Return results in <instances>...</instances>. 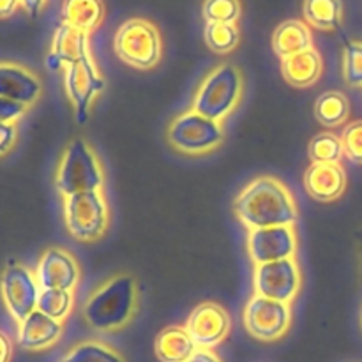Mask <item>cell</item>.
I'll return each mask as SVG.
<instances>
[{
  "label": "cell",
  "instance_id": "836d02e7",
  "mask_svg": "<svg viewBox=\"0 0 362 362\" xmlns=\"http://www.w3.org/2000/svg\"><path fill=\"white\" fill-rule=\"evenodd\" d=\"M186 362H223L221 357L209 349H198Z\"/></svg>",
  "mask_w": 362,
  "mask_h": 362
},
{
  "label": "cell",
  "instance_id": "44dd1931",
  "mask_svg": "<svg viewBox=\"0 0 362 362\" xmlns=\"http://www.w3.org/2000/svg\"><path fill=\"white\" fill-rule=\"evenodd\" d=\"M198 350L184 325L163 329L154 341V352L161 362H186Z\"/></svg>",
  "mask_w": 362,
  "mask_h": 362
},
{
  "label": "cell",
  "instance_id": "e0dca14e",
  "mask_svg": "<svg viewBox=\"0 0 362 362\" xmlns=\"http://www.w3.org/2000/svg\"><path fill=\"white\" fill-rule=\"evenodd\" d=\"M64 332V322L35 310L18 324V343L28 352H42L59 343Z\"/></svg>",
  "mask_w": 362,
  "mask_h": 362
},
{
  "label": "cell",
  "instance_id": "3957f363",
  "mask_svg": "<svg viewBox=\"0 0 362 362\" xmlns=\"http://www.w3.org/2000/svg\"><path fill=\"white\" fill-rule=\"evenodd\" d=\"M243 92V71L235 64H219L198 85L191 108L207 119L223 124L240 105Z\"/></svg>",
  "mask_w": 362,
  "mask_h": 362
},
{
  "label": "cell",
  "instance_id": "74e56055",
  "mask_svg": "<svg viewBox=\"0 0 362 362\" xmlns=\"http://www.w3.org/2000/svg\"><path fill=\"white\" fill-rule=\"evenodd\" d=\"M361 327H362V310H361Z\"/></svg>",
  "mask_w": 362,
  "mask_h": 362
},
{
  "label": "cell",
  "instance_id": "9c48e42d",
  "mask_svg": "<svg viewBox=\"0 0 362 362\" xmlns=\"http://www.w3.org/2000/svg\"><path fill=\"white\" fill-rule=\"evenodd\" d=\"M0 296L7 313L20 324L37 310L41 286L35 272L21 264H11L0 276Z\"/></svg>",
  "mask_w": 362,
  "mask_h": 362
},
{
  "label": "cell",
  "instance_id": "d4e9b609",
  "mask_svg": "<svg viewBox=\"0 0 362 362\" xmlns=\"http://www.w3.org/2000/svg\"><path fill=\"white\" fill-rule=\"evenodd\" d=\"M62 362H126V359L106 343L87 339L74 345Z\"/></svg>",
  "mask_w": 362,
  "mask_h": 362
},
{
  "label": "cell",
  "instance_id": "ffe728a7",
  "mask_svg": "<svg viewBox=\"0 0 362 362\" xmlns=\"http://www.w3.org/2000/svg\"><path fill=\"white\" fill-rule=\"evenodd\" d=\"M310 48H313V34L306 21L286 20L272 34V49L281 60Z\"/></svg>",
  "mask_w": 362,
  "mask_h": 362
},
{
  "label": "cell",
  "instance_id": "1f68e13d",
  "mask_svg": "<svg viewBox=\"0 0 362 362\" xmlns=\"http://www.w3.org/2000/svg\"><path fill=\"white\" fill-rule=\"evenodd\" d=\"M28 110L30 108L21 105V103L0 98V120H2V122L18 124V120H20L21 117L27 115Z\"/></svg>",
  "mask_w": 362,
  "mask_h": 362
},
{
  "label": "cell",
  "instance_id": "9a60e30c",
  "mask_svg": "<svg viewBox=\"0 0 362 362\" xmlns=\"http://www.w3.org/2000/svg\"><path fill=\"white\" fill-rule=\"evenodd\" d=\"M42 94V83L37 74L18 62H0V98L32 106Z\"/></svg>",
  "mask_w": 362,
  "mask_h": 362
},
{
  "label": "cell",
  "instance_id": "5b68a950",
  "mask_svg": "<svg viewBox=\"0 0 362 362\" xmlns=\"http://www.w3.org/2000/svg\"><path fill=\"white\" fill-rule=\"evenodd\" d=\"M113 49L124 64L134 69L148 71L161 62L163 39L152 21L131 18L117 28Z\"/></svg>",
  "mask_w": 362,
  "mask_h": 362
},
{
  "label": "cell",
  "instance_id": "8992f818",
  "mask_svg": "<svg viewBox=\"0 0 362 362\" xmlns=\"http://www.w3.org/2000/svg\"><path fill=\"white\" fill-rule=\"evenodd\" d=\"M166 140L184 156H205L218 151L225 141V127L193 108L173 117L166 127Z\"/></svg>",
  "mask_w": 362,
  "mask_h": 362
},
{
  "label": "cell",
  "instance_id": "cb8c5ba5",
  "mask_svg": "<svg viewBox=\"0 0 362 362\" xmlns=\"http://www.w3.org/2000/svg\"><path fill=\"white\" fill-rule=\"evenodd\" d=\"M315 117L325 127L345 126L350 119V101L343 92H324L315 103Z\"/></svg>",
  "mask_w": 362,
  "mask_h": 362
},
{
  "label": "cell",
  "instance_id": "8d00e7d4",
  "mask_svg": "<svg viewBox=\"0 0 362 362\" xmlns=\"http://www.w3.org/2000/svg\"><path fill=\"white\" fill-rule=\"evenodd\" d=\"M20 6V0H0V20L13 16Z\"/></svg>",
  "mask_w": 362,
  "mask_h": 362
},
{
  "label": "cell",
  "instance_id": "e575fe53",
  "mask_svg": "<svg viewBox=\"0 0 362 362\" xmlns=\"http://www.w3.org/2000/svg\"><path fill=\"white\" fill-rule=\"evenodd\" d=\"M13 359V343L6 332L0 331V362H11Z\"/></svg>",
  "mask_w": 362,
  "mask_h": 362
},
{
  "label": "cell",
  "instance_id": "6da1fadb",
  "mask_svg": "<svg viewBox=\"0 0 362 362\" xmlns=\"http://www.w3.org/2000/svg\"><path fill=\"white\" fill-rule=\"evenodd\" d=\"M233 212L247 230L293 226L299 219L292 191L272 175L251 180L233 202Z\"/></svg>",
  "mask_w": 362,
  "mask_h": 362
},
{
  "label": "cell",
  "instance_id": "83f0119b",
  "mask_svg": "<svg viewBox=\"0 0 362 362\" xmlns=\"http://www.w3.org/2000/svg\"><path fill=\"white\" fill-rule=\"evenodd\" d=\"M308 154L313 163H339L345 156L341 136L334 133H320L310 141Z\"/></svg>",
  "mask_w": 362,
  "mask_h": 362
},
{
  "label": "cell",
  "instance_id": "5bb4252c",
  "mask_svg": "<svg viewBox=\"0 0 362 362\" xmlns=\"http://www.w3.org/2000/svg\"><path fill=\"white\" fill-rule=\"evenodd\" d=\"M41 290H67L74 292L81 279V269L71 251L64 247H48L39 258L35 269Z\"/></svg>",
  "mask_w": 362,
  "mask_h": 362
},
{
  "label": "cell",
  "instance_id": "f1b7e54d",
  "mask_svg": "<svg viewBox=\"0 0 362 362\" xmlns=\"http://www.w3.org/2000/svg\"><path fill=\"white\" fill-rule=\"evenodd\" d=\"M202 14L207 23L237 25L243 14V4L240 0H205Z\"/></svg>",
  "mask_w": 362,
  "mask_h": 362
},
{
  "label": "cell",
  "instance_id": "ba28073f",
  "mask_svg": "<svg viewBox=\"0 0 362 362\" xmlns=\"http://www.w3.org/2000/svg\"><path fill=\"white\" fill-rule=\"evenodd\" d=\"M244 327L255 339L264 343L279 341L292 327V306L281 300L267 299L255 293L243 313Z\"/></svg>",
  "mask_w": 362,
  "mask_h": 362
},
{
  "label": "cell",
  "instance_id": "f546056e",
  "mask_svg": "<svg viewBox=\"0 0 362 362\" xmlns=\"http://www.w3.org/2000/svg\"><path fill=\"white\" fill-rule=\"evenodd\" d=\"M343 76L350 87H362V41H350L345 45Z\"/></svg>",
  "mask_w": 362,
  "mask_h": 362
},
{
  "label": "cell",
  "instance_id": "ac0fdd59",
  "mask_svg": "<svg viewBox=\"0 0 362 362\" xmlns=\"http://www.w3.org/2000/svg\"><path fill=\"white\" fill-rule=\"evenodd\" d=\"M88 55H92L88 34L62 23L53 35L52 52L46 59V64L52 69H59L60 66H71L74 62H80Z\"/></svg>",
  "mask_w": 362,
  "mask_h": 362
},
{
  "label": "cell",
  "instance_id": "4fadbf2b",
  "mask_svg": "<svg viewBox=\"0 0 362 362\" xmlns=\"http://www.w3.org/2000/svg\"><path fill=\"white\" fill-rule=\"evenodd\" d=\"M247 251L255 265L296 258V226H269V228L250 230Z\"/></svg>",
  "mask_w": 362,
  "mask_h": 362
},
{
  "label": "cell",
  "instance_id": "8fae6325",
  "mask_svg": "<svg viewBox=\"0 0 362 362\" xmlns=\"http://www.w3.org/2000/svg\"><path fill=\"white\" fill-rule=\"evenodd\" d=\"M300 283L303 278L296 258L255 265L253 288L257 296L292 304L299 296Z\"/></svg>",
  "mask_w": 362,
  "mask_h": 362
},
{
  "label": "cell",
  "instance_id": "603a6c76",
  "mask_svg": "<svg viewBox=\"0 0 362 362\" xmlns=\"http://www.w3.org/2000/svg\"><path fill=\"white\" fill-rule=\"evenodd\" d=\"M304 21L318 30L332 32L341 27L343 2L341 0H304Z\"/></svg>",
  "mask_w": 362,
  "mask_h": 362
},
{
  "label": "cell",
  "instance_id": "277c9868",
  "mask_svg": "<svg viewBox=\"0 0 362 362\" xmlns=\"http://www.w3.org/2000/svg\"><path fill=\"white\" fill-rule=\"evenodd\" d=\"M105 186V172L99 156L83 138H74L64 148L55 172V187L64 198Z\"/></svg>",
  "mask_w": 362,
  "mask_h": 362
},
{
  "label": "cell",
  "instance_id": "4316f807",
  "mask_svg": "<svg viewBox=\"0 0 362 362\" xmlns=\"http://www.w3.org/2000/svg\"><path fill=\"white\" fill-rule=\"evenodd\" d=\"M74 306L73 292L67 290H41L37 310L59 322H66Z\"/></svg>",
  "mask_w": 362,
  "mask_h": 362
},
{
  "label": "cell",
  "instance_id": "d6986e66",
  "mask_svg": "<svg viewBox=\"0 0 362 362\" xmlns=\"http://www.w3.org/2000/svg\"><path fill=\"white\" fill-rule=\"evenodd\" d=\"M324 73V60L318 49L310 48L281 60V74L288 85L296 88L313 87Z\"/></svg>",
  "mask_w": 362,
  "mask_h": 362
},
{
  "label": "cell",
  "instance_id": "7c38bea8",
  "mask_svg": "<svg viewBox=\"0 0 362 362\" xmlns=\"http://www.w3.org/2000/svg\"><path fill=\"white\" fill-rule=\"evenodd\" d=\"M184 327L189 332L198 349L214 350L228 338L232 318L221 304L207 300V303L198 304L191 311Z\"/></svg>",
  "mask_w": 362,
  "mask_h": 362
},
{
  "label": "cell",
  "instance_id": "d590c367",
  "mask_svg": "<svg viewBox=\"0 0 362 362\" xmlns=\"http://www.w3.org/2000/svg\"><path fill=\"white\" fill-rule=\"evenodd\" d=\"M46 2H48V0H20L21 7H23V9L27 11L32 18H35L41 14V11L45 9Z\"/></svg>",
  "mask_w": 362,
  "mask_h": 362
},
{
  "label": "cell",
  "instance_id": "484cf974",
  "mask_svg": "<svg viewBox=\"0 0 362 362\" xmlns=\"http://www.w3.org/2000/svg\"><path fill=\"white\" fill-rule=\"evenodd\" d=\"M205 42L211 52L218 53V55H228L240 42L239 27L232 23H207Z\"/></svg>",
  "mask_w": 362,
  "mask_h": 362
},
{
  "label": "cell",
  "instance_id": "4dcf8cb0",
  "mask_svg": "<svg viewBox=\"0 0 362 362\" xmlns=\"http://www.w3.org/2000/svg\"><path fill=\"white\" fill-rule=\"evenodd\" d=\"M341 144L346 158L356 165H362V120L350 122L343 129Z\"/></svg>",
  "mask_w": 362,
  "mask_h": 362
},
{
  "label": "cell",
  "instance_id": "52a82bcc",
  "mask_svg": "<svg viewBox=\"0 0 362 362\" xmlns=\"http://www.w3.org/2000/svg\"><path fill=\"white\" fill-rule=\"evenodd\" d=\"M67 232L80 243H95L110 228V207L103 189L64 198Z\"/></svg>",
  "mask_w": 362,
  "mask_h": 362
},
{
  "label": "cell",
  "instance_id": "7a4b0ae2",
  "mask_svg": "<svg viewBox=\"0 0 362 362\" xmlns=\"http://www.w3.org/2000/svg\"><path fill=\"white\" fill-rule=\"evenodd\" d=\"M140 308L136 279L127 272L115 274L99 285L85 300L81 317L95 332H117L133 322Z\"/></svg>",
  "mask_w": 362,
  "mask_h": 362
},
{
  "label": "cell",
  "instance_id": "d6a6232c",
  "mask_svg": "<svg viewBox=\"0 0 362 362\" xmlns=\"http://www.w3.org/2000/svg\"><path fill=\"white\" fill-rule=\"evenodd\" d=\"M18 140V127L16 124L2 122L0 120V158L9 154L14 148Z\"/></svg>",
  "mask_w": 362,
  "mask_h": 362
},
{
  "label": "cell",
  "instance_id": "30bf717a",
  "mask_svg": "<svg viewBox=\"0 0 362 362\" xmlns=\"http://www.w3.org/2000/svg\"><path fill=\"white\" fill-rule=\"evenodd\" d=\"M64 81H66L67 98L73 103L76 122H87L88 113H90V108L92 105H94L95 98H98L106 87L105 78L99 73L92 55L85 57L80 62L66 66Z\"/></svg>",
  "mask_w": 362,
  "mask_h": 362
},
{
  "label": "cell",
  "instance_id": "2e32d148",
  "mask_svg": "<svg viewBox=\"0 0 362 362\" xmlns=\"http://www.w3.org/2000/svg\"><path fill=\"white\" fill-rule=\"evenodd\" d=\"M346 172L341 163H311L304 173V189L318 202H336L346 191Z\"/></svg>",
  "mask_w": 362,
  "mask_h": 362
},
{
  "label": "cell",
  "instance_id": "7402d4cb",
  "mask_svg": "<svg viewBox=\"0 0 362 362\" xmlns=\"http://www.w3.org/2000/svg\"><path fill=\"white\" fill-rule=\"evenodd\" d=\"M106 7L103 0H64L62 23L90 35L105 21Z\"/></svg>",
  "mask_w": 362,
  "mask_h": 362
}]
</instances>
